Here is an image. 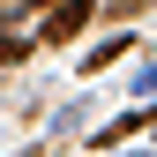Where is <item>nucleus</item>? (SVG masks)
Returning <instances> with one entry per match:
<instances>
[{"instance_id":"f257e3e1","label":"nucleus","mask_w":157,"mask_h":157,"mask_svg":"<svg viewBox=\"0 0 157 157\" xmlns=\"http://www.w3.org/2000/svg\"><path fill=\"white\" fill-rule=\"evenodd\" d=\"M82 23H90V0H60V8L45 15V37H52V45H60V37H75Z\"/></svg>"},{"instance_id":"f03ea898","label":"nucleus","mask_w":157,"mask_h":157,"mask_svg":"<svg viewBox=\"0 0 157 157\" xmlns=\"http://www.w3.org/2000/svg\"><path fill=\"white\" fill-rule=\"evenodd\" d=\"M142 120H150V112H120V120H112L105 135H97V142H127V135H135V127H142Z\"/></svg>"},{"instance_id":"7ed1b4c3","label":"nucleus","mask_w":157,"mask_h":157,"mask_svg":"<svg viewBox=\"0 0 157 157\" xmlns=\"http://www.w3.org/2000/svg\"><path fill=\"white\" fill-rule=\"evenodd\" d=\"M120 52H127V37H105V45H97V52H90V60H82V67L97 75V67H112V60H120Z\"/></svg>"},{"instance_id":"20e7f679","label":"nucleus","mask_w":157,"mask_h":157,"mask_svg":"<svg viewBox=\"0 0 157 157\" xmlns=\"http://www.w3.org/2000/svg\"><path fill=\"white\" fill-rule=\"evenodd\" d=\"M30 52V37H0V60H23Z\"/></svg>"}]
</instances>
